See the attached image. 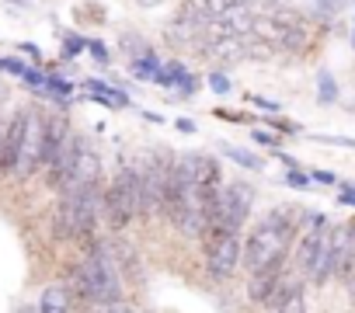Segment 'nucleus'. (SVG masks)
I'll return each instance as SVG.
<instances>
[{
	"label": "nucleus",
	"instance_id": "nucleus-4",
	"mask_svg": "<svg viewBox=\"0 0 355 313\" xmlns=\"http://www.w3.org/2000/svg\"><path fill=\"white\" fill-rule=\"evenodd\" d=\"M237 258H241L237 233H230L223 226H209L206 230V265H209V271L216 278H227V275H234Z\"/></svg>",
	"mask_w": 355,
	"mask_h": 313
},
{
	"label": "nucleus",
	"instance_id": "nucleus-15",
	"mask_svg": "<svg viewBox=\"0 0 355 313\" xmlns=\"http://www.w3.org/2000/svg\"><path fill=\"white\" fill-rule=\"evenodd\" d=\"M223 150L234 156V161H237L241 168H251V171H258V168H261V161H258V156H251V153H248V150H241V146H223Z\"/></svg>",
	"mask_w": 355,
	"mask_h": 313
},
{
	"label": "nucleus",
	"instance_id": "nucleus-14",
	"mask_svg": "<svg viewBox=\"0 0 355 313\" xmlns=\"http://www.w3.org/2000/svg\"><path fill=\"white\" fill-rule=\"evenodd\" d=\"M317 98H320V105H334V101H338V84H334L331 73H320V80H317Z\"/></svg>",
	"mask_w": 355,
	"mask_h": 313
},
{
	"label": "nucleus",
	"instance_id": "nucleus-1",
	"mask_svg": "<svg viewBox=\"0 0 355 313\" xmlns=\"http://www.w3.org/2000/svg\"><path fill=\"white\" fill-rule=\"evenodd\" d=\"M293 240V223L286 213H268L254 230H251V240H248V268L251 275L258 271H268V268H282V258H286V247Z\"/></svg>",
	"mask_w": 355,
	"mask_h": 313
},
{
	"label": "nucleus",
	"instance_id": "nucleus-3",
	"mask_svg": "<svg viewBox=\"0 0 355 313\" xmlns=\"http://www.w3.org/2000/svg\"><path fill=\"white\" fill-rule=\"evenodd\" d=\"M42 153H46V118L39 108H25V132H21V150H18V175H32L42 168Z\"/></svg>",
	"mask_w": 355,
	"mask_h": 313
},
{
	"label": "nucleus",
	"instance_id": "nucleus-16",
	"mask_svg": "<svg viewBox=\"0 0 355 313\" xmlns=\"http://www.w3.org/2000/svg\"><path fill=\"white\" fill-rule=\"evenodd\" d=\"M272 53H275V49L265 46V42H258V39H254V42H244V60H248V56H251V60H268Z\"/></svg>",
	"mask_w": 355,
	"mask_h": 313
},
{
	"label": "nucleus",
	"instance_id": "nucleus-17",
	"mask_svg": "<svg viewBox=\"0 0 355 313\" xmlns=\"http://www.w3.org/2000/svg\"><path fill=\"white\" fill-rule=\"evenodd\" d=\"M209 87H213L216 94H227V91H230V80H227L223 73H209Z\"/></svg>",
	"mask_w": 355,
	"mask_h": 313
},
{
	"label": "nucleus",
	"instance_id": "nucleus-28",
	"mask_svg": "<svg viewBox=\"0 0 355 313\" xmlns=\"http://www.w3.org/2000/svg\"><path fill=\"white\" fill-rule=\"evenodd\" d=\"M15 4H28V0H15Z\"/></svg>",
	"mask_w": 355,
	"mask_h": 313
},
{
	"label": "nucleus",
	"instance_id": "nucleus-24",
	"mask_svg": "<svg viewBox=\"0 0 355 313\" xmlns=\"http://www.w3.org/2000/svg\"><path fill=\"white\" fill-rule=\"evenodd\" d=\"M178 129H182V132H196V122L192 118H178Z\"/></svg>",
	"mask_w": 355,
	"mask_h": 313
},
{
	"label": "nucleus",
	"instance_id": "nucleus-21",
	"mask_svg": "<svg viewBox=\"0 0 355 313\" xmlns=\"http://www.w3.org/2000/svg\"><path fill=\"white\" fill-rule=\"evenodd\" d=\"M46 84H49L53 91H60V94H67V91H70V84H67V80H60V77H46Z\"/></svg>",
	"mask_w": 355,
	"mask_h": 313
},
{
	"label": "nucleus",
	"instance_id": "nucleus-10",
	"mask_svg": "<svg viewBox=\"0 0 355 313\" xmlns=\"http://www.w3.org/2000/svg\"><path fill=\"white\" fill-rule=\"evenodd\" d=\"M39 313H70V292L63 285H49L39 299Z\"/></svg>",
	"mask_w": 355,
	"mask_h": 313
},
{
	"label": "nucleus",
	"instance_id": "nucleus-23",
	"mask_svg": "<svg viewBox=\"0 0 355 313\" xmlns=\"http://www.w3.org/2000/svg\"><path fill=\"white\" fill-rule=\"evenodd\" d=\"M87 46H91L94 60H108V53H105V46H101V42H87Z\"/></svg>",
	"mask_w": 355,
	"mask_h": 313
},
{
	"label": "nucleus",
	"instance_id": "nucleus-25",
	"mask_svg": "<svg viewBox=\"0 0 355 313\" xmlns=\"http://www.w3.org/2000/svg\"><path fill=\"white\" fill-rule=\"evenodd\" d=\"M108 313H139V310H132V306H122V303H115V306H108Z\"/></svg>",
	"mask_w": 355,
	"mask_h": 313
},
{
	"label": "nucleus",
	"instance_id": "nucleus-9",
	"mask_svg": "<svg viewBox=\"0 0 355 313\" xmlns=\"http://www.w3.org/2000/svg\"><path fill=\"white\" fill-rule=\"evenodd\" d=\"M275 292H279V268H268V271H258V275H251L248 296H251L254 303H265V299H272Z\"/></svg>",
	"mask_w": 355,
	"mask_h": 313
},
{
	"label": "nucleus",
	"instance_id": "nucleus-20",
	"mask_svg": "<svg viewBox=\"0 0 355 313\" xmlns=\"http://www.w3.org/2000/svg\"><path fill=\"white\" fill-rule=\"evenodd\" d=\"M0 70H11V73H25V63H18V60H0Z\"/></svg>",
	"mask_w": 355,
	"mask_h": 313
},
{
	"label": "nucleus",
	"instance_id": "nucleus-27",
	"mask_svg": "<svg viewBox=\"0 0 355 313\" xmlns=\"http://www.w3.org/2000/svg\"><path fill=\"white\" fill-rule=\"evenodd\" d=\"M139 4H143V8H153V4H160V0H139Z\"/></svg>",
	"mask_w": 355,
	"mask_h": 313
},
{
	"label": "nucleus",
	"instance_id": "nucleus-6",
	"mask_svg": "<svg viewBox=\"0 0 355 313\" xmlns=\"http://www.w3.org/2000/svg\"><path fill=\"white\" fill-rule=\"evenodd\" d=\"M324 240H327V226H324V220H320V216H313V220H310V230L300 237V251H296V261H300V268H303L306 275L313 271V265H317V254H320Z\"/></svg>",
	"mask_w": 355,
	"mask_h": 313
},
{
	"label": "nucleus",
	"instance_id": "nucleus-7",
	"mask_svg": "<svg viewBox=\"0 0 355 313\" xmlns=\"http://www.w3.org/2000/svg\"><path fill=\"white\" fill-rule=\"evenodd\" d=\"M21 132H25V111L11 118V125L0 132V171H15L18 150H21Z\"/></svg>",
	"mask_w": 355,
	"mask_h": 313
},
{
	"label": "nucleus",
	"instance_id": "nucleus-19",
	"mask_svg": "<svg viewBox=\"0 0 355 313\" xmlns=\"http://www.w3.org/2000/svg\"><path fill=\"white\" fill-rule=\"evenodd\" d=\"M28 84H46V77H42V70L39 66H25V73H21Z\"/></svg>",
	"mask_w": 355,
	"mask_h": 313
},
{
	"label": "nucleus",
	"instance_id": "nucleus-12",
	"mask_svg": "<svg viewBox=\"0 0 355 313\" xmlns=\"http://www.w3.org/2000/svg\"><path fill=\"white\" fill-rule=\"evenodd\" d=\"M87 91H91V98H94L98 105L125 108V94H122V91H115V87H108V84H101V80H87Z\"/></svg>",
	"mask_w": 355,
	"mask_h": 313
},
{
	"label": "nucleus",
	"instance_id": "nucleus-2",
	"mask_svg": "<svg viewBox=\"0 0 355 313\" xmlns=\"http://www.w3.org/2000/svg\"><path fill=\"white\" fill-rule=\"evenodd\" d=\"M73 289L91 299V303H119V271H115V258L108 254V247H91L87 261L80 268H73Z\"/></svg>",
	"mask_w": 355,
	"mask_h": 313
},
{
	"label": "nucleus",
	"instance_id": "nucleus-11",
	"mask_svg": "<svg viewBox=\"0 0 355 313\" xmlns=\"http://www.w3.org/2000/svg\"><path fill=\"white\" fill-rule=\"evenodd\" d=\"M213 60H223V63H237V60H244V42L241 39H223V42H209V49H206Z\"/></svg>",
	"mask_w": 355,
	"mask_h": 313
},
{
	"label": "nucleus",
	"instance_id": "nucleus-8",
	"mask_svg": "<svg viewBox=\"0 0 355 313\" xmlns=\"http://www.w3.org/2000/svg\"><path fill=\"white\" fill-rule=\"evenodd\" d=\"M70 143V136H67V118L60 115H53V118H46V153H42V164H56L60 161V153H63V146Z\"/></svg>",
	"mask_w": 355,
	"mask_h": 313
},
{
	"label": "nucleus",
	"instance_id": "nucleus-5",
	"mask_svg": "<svg viewBox=\"0 0 355 313\" xmlns=\"http://www.w3.org/2000/svg\"><path fill=\"white\" fill-rule=\"evenodd\" d=\"M251 206H254V192H251V185H244V181H230V185L223 188V195H220V220H216L213 226H223V230L237 233V230L244 226ZM206 230H209V226H206Z\"/></svg>",
	"mask_w": 355,
	"mask_h": 313
},
{
	"label": "nucleus",
	"instance_id": "nucleus-22",
	"mask_svg": "<svg viewBox=\"0 0 355 313\" xmlns=\"http://www.w3.org/2000/svg\"><path fill=\"white\" fill-rule=\"evenodd\" d=\"M258 108H265V111H279V101H268V98H251Z\"/></svg>",
	"mask_w": 355,
	"mask_h": 313
},
{
	"label": "nucleus",
	"instance_id": "nucleus-13",
	"mask_svg": "<svg viewBox=\"0 0 355 313\" xmlns=\"http://www.w3.org/2000/svg\"><path fill=\"white\" fill-rule=\"evenodd\" d=\"M279 313H306L303 292H300L296 285H289V289H286V296H282V303H279Z\"/></svg>",
	"mask_w": 355,
	"mask_h": 313
},
{
	"label": "nucleus",
	"instance_id": "nucleus-18",
	"mask_svg": "<svg viewBox=\"0 0 355 313\" xmlns=\"http://www.w3.org/2000/svg\"><path fill=\"white\" fill-rule=\"evenodd\" d=\"M286 181H289L293 188H310V175H300L296 168H293V171L286 175Z\"/></svg>",
	"mask_w": 355,
	"mask_h": 313
},
{
	"label": "nucleus",
	"instance_id": "nucleus-29",
	"mask_svg": "<svg viewBox=\"0 0 355 313\" xmlns=\"http://www.w3.org/2000/svg\"><path fill=\"white\" fill-rule=\"evenodd\" d=\"M0 132H4V125H0Z\"/></svg>",
	"mask_w": 355,
	"mask_h": 313
},
{
	"label": "nucleus",
	"instance_id": "nucleus-26",
	"mask_svg": "<svg viewBox=\"0 0 355 313\" xmlns=\"http://www.w3.org/2000/svg\"><path fill=\"white\" fill-rule=\"evenodd\" d=\"M341 199H345L348 206H355V188H345V192H341Z\"/></svg>",
	"mask_w": 355,
	"mask_h": 313
}]
</instances>
